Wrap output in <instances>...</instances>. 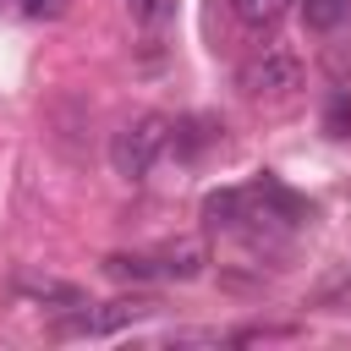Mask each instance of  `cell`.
Returning a JSON list of instances; mask_svg holds the SVG:
<instances>
[{
  "instance_id": "cell-1",
  "label": "cell",
  "mask_w": 351,
  "mask_h": 351,
  "mask_svg": "<svg viewBox=\"0 0 351 351\" xmlns=\"http://www.w3.org/2000/svg\"><path fill=\"white\" fill-rule=\"evenodd\" d=\"M165 148H170V115L143 110V115H132V121L110 137V170H115L121 181H143V176L159 165Z\"/></svg>"
},
{
  "instance_id": "cell-2",
  "label": "cell",
  "mask_w": 351,
  "mask_h": 351,
  "mask_svg": "<svg viewBox=\"0 0 351 351\" xmlns=\"http://www.w3.org/2000/svg\"><path fill=\"white\" fill-rule=\"evenodd\" d=\"M236 88L241 99L252 104H274V99H291L302 88V55L296 49H280V44H263L258 55H247L236 66Z\"/></svg>"
},
{
  "instance_id": "cell-3",
  "label": "cell",
  "mask_w": 351,
  "mask_h": 351,
  "mask_svg": "<svg viewBox=\"0 0 351 351\" xmlns=\"http://www.w3.org/2000/svg\"><path fill=\"white\" fill-rule=\"evenodd\" d=\"M143 313H148L143 302H104V307H93V302H77V307H60V318H55V335H88V340H104V335H121V329H132Z\"/></svg>"
},
{
  "instance_id": "cell-4",
  "label": "cell",
  "mask_w": 351,
  "mask_h": 351,
  "mask_svg": "<svg viewBox=\"0 0 351 351\" xmlns=\"http://www.w3.org/2000/svg\"><path fill=\"white\" fill-rule=\"evenodd\" d=\"M203 230H241L247 225V186H214L197 203Z\"/></svg>"
},
{
  "instance_id": "cell-5",
  "label": "cell",
  "mask_w": 351,
  "mask_h": 351,
  "mask_svg": "<svg viewBox=\"0 0 351 351\" xmlns=\"http://www.w3.org/2000/svg\"><path fill=\"white\" fill-rule=\"evenodd\" d=\"M219 143V121H208V115H181V121H170V148L181 154V159H197L203 148H214Z\"/></svg>"
},
{
  "instance_id": "cell-6",
  "label": "cell",
  "mask_w": 351,
  "mask_h": 351,
  "mask_svg": "<svg viewBox=\"0 0 351 351\" xmlns=\"http://www.w3.org/2000/svg\"><path fill=\"white\" fill-rule=\"evenodd\" d=\"M203 263H208L203 241H170V247L154 258L159 280H197V274H203Z\"/></svg>"
},
{
  "instance_id": "cell-7",
  "label": "cell",
  "mask_w": 351,
  "mask_h": 351,
  "mask_svg": "<svg viewBox=\"0 0 351 351\" xmlns=\"http://www.w3.org/2000/svg\"><path fill=\"white\" fill-rule=\"evenodd\" d=\"M16 291H22V296H33V302H49V307H77V302H88L77 285L49 280V274H16Z\"/></svg>"
},
{
  "instance_id": "cell-8",
  "label": "cell",
  "mask_w": 351,
  "mask_h": 351,
  "mask_svg": "<svg viewBox=\"0 0 351 351\" xmlns=\"http://www.w3.org/2000/svg\"><path fill=\"white\" fill-rule=\"evenodd\" d=\"M296 0H230V11H236V22L241 27H252V33H274L280 22H285V11H291Z\"/></svg>"
},
{
  "instance_id": "cell-9",
  "label": "cell",
  "mask_w": 351,
  "mask_h": 351,
  "mask_svg": "<svg viewBox=\"0 0 351 351\" xmlns=\"http://www.w3.org/2000/svg\"><path fill=\"white\" fill-rule=\"evenodd\" d=\"M296 5H302L307 33H335L351 22V0H296Z\"/></svg>"
},
{
  "instance_id": "cell-10",
  "label": "cell",
  "mask_w": 351,
  "mask_h": 351,
  "mask_svg": "<svg viewBox=\"0 0 351 351\" xmlns=\"http://www.w3.org/2000/svg\"><path fill=\"white\" fill-rule=\"evenodd\" d=\"M176 11H181V0H126V16H132L143 33H165V27L176 22Z\"/></svg>"
},
{
  "instance_id": "cell-11",
  "label": "cell",
  "mask_w": 351,
  "mask_h": 351,
  "mask_svg": "<svg viewBox=\"0 0 351 351\" xmlns=\"http://www.w3.org/2000/svg\"><path fill=\"white\" fill-rule=\"evenodd\" d=\"M324 137H351V88L335 82L324 99Z\"/></svg>"
},
{
  "instance_id": "cell-12",
  "label": "cell",
  "mask_w": 351,
  "mask_h": 351,
  "mask_svg": "<svg viewBox=\"0 0 351 351\" xmlns=\"http://www.w3.org/2000/svg\"><path fill=\"white\" fill-rule=\"evenodd\" d=\"M104 274H115V280H159L154 258H143V252H110L104 258Z\"/></svg>"
},
{
  "instance_id": "cell-13",
  "label": "cell",
  "mask_w": 351,
  "mask_h": 351,
  "mask_svg": "<svg viewBox=\"0 0 351 351\" xmlns=\"http://www.w3.org/2000/svg\"><path fill=\"white\" fill-rule=\"evenodd\" d=\"M66 5H71V0H16V11H22L27 22H55V16H66Z\"/></svg>"
}]
</instances>
